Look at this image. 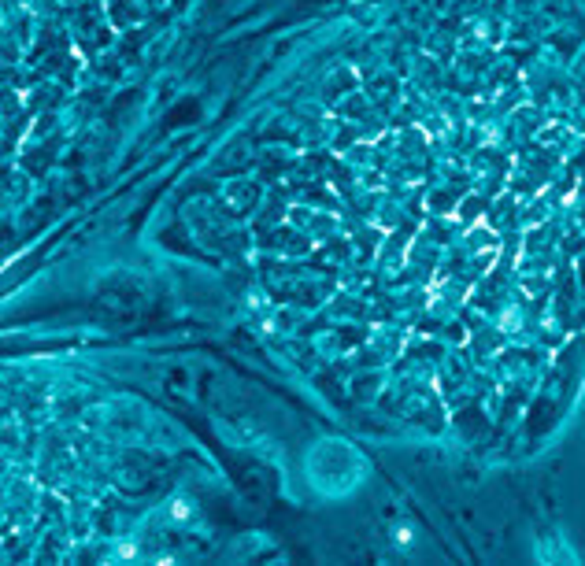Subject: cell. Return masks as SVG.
<instances>
[{"label":"cell","mask_w":585,"mask_h":566,"mask_svg":"<svg viewBox=\"0 0 585 566\" xmlns=\"http://www.w3.org/2000/svg\"><path fill=\"white\" fill-rule=\"evenodd\" d=\"M518 326H523V307H518V304H508V307L500 311V330H504V333H515Z\"/></svg>","instance_id":"cell-2"},{"label":"cell","mask_w":585,"mask_h":566,"mask_svg":"<svg viewBox=\"0 0 585 566\" xmlns=\"http://www.w3.org/2000/svg\"><path fill=\"white\" fill-rule=\"evenodd\" d=\"M400 341H404V337H400V330H385V326H378V330H375V337H370V345H378L385 355H397Z\"/></svg>","instance_id":"cell-1"}]
</instances>
